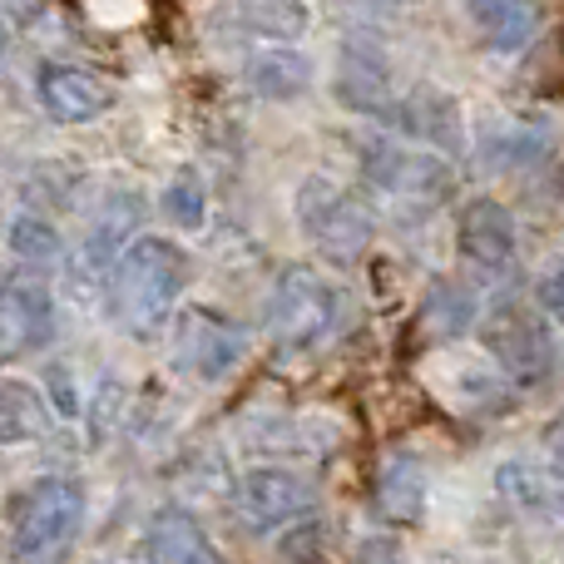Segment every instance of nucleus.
Segmentation results:
<instances>
[{
	"instance_id": "nucleus-21",
	"label": "nucleus",
	"mask_w": 564,
	"mask_h": 564,
	"mask_svg": "<svg viewBox=\"0 0 564 564\" xmlns=\"http://www.w3.org/2000/svg\"><path fill=\"white\" fill-rule=\"evenodd\" d=\"M243 20L263 35H297L307 25V6L302 0H243Z\"/></svg>"
},
{
	"instance_id": "nucleus-20",
	"label": "nucleus",
	"mask_w": 564,
	"mask_h": 564,
	"mask_svg": "<svg viewBox=\"0 0 564 564\" xmlns=\"http://www.w3.org/2000/svg\"><path fill=\"white\" fill-rule=\"evenodd\" d=\"M164 214L174 218V228H204V218H208V194H204V184H198L194 174H174L169 178V188H164Z\"/></svg>"
},
{
	"instance_id": "nucleus-2",
	"label": "nucleus",
	"mask_w": 564,
	"mask_h": 564,
	"mask_svg": "<svg viewBox=\"0 0 564 564\" xmlns=\"http://www.w3.org/2000/svg\"><path fill=\"white\" fill-rule=\"evenodd\" d=\"M347 317V292L317 268H282L268 288V337L282 357L317 351L327 337H337Z\"/></svg>"
},
{
	"instance_id": "nucleus-15",
	"label": "nucleus",
	"mask_w": 564,
	"mask_h": 564,
	"mask_svg": "<svg viewBox=\"0 0 564 564\" xmlns=\"http://www.w3.org/2000/svg\"><path fill=\"white\" fill-rule=\"evenodd\" d=\"M312 85V59L297 55L292 45H268L253 50L248 59V89L263 99H297Z\"/></svg>"
},
{
	"instance_id": "nucleus-22",
	"label": "nucleus",
	"mask_w": 564,
	"mask_h": 564,
	"mask_svg": "<svg viewBox=\"0 0 564 564\" xmlns=\"http://www.w3.org/2000/svg\"><path fill=\"white\" fill-rule=\"evenodd\" d=\"M500 486H506V490H516L520 510H550V506H555V496H550V490H545V486H540V480H535V470H530V480H520L516 460H510V466L500 470Z\"/></svg>"
},
{
	"instance_id": "nucleus-11",
	"label": "nucleus",
	"mask_w": 564,
	"mask_h": 564,
	"mask_svg": "<svg viewBox=\"0 0 564 564\" xmlns=\"http://www.w3.org/2000/svg\"><path fill=\"white\" fill-rule=\"evenodd\" d=\"M55 337V297L40 282H6L0 288V361L50 347Z\"/></svg>"
},
{
	"instance_id": "nucleus-19",
	"label": "nucleus",
	"mask_w": 564,
	"mask_h": 564,
	"mask_svg": "<svg viewBox=\"0 0 564 564\" xmlns=\"http://www.w3.org/2000/svg\"><path fill=\"white\" fill-rule=\"evenodd\" d=\"M470 312H476V297H470L460 282H441V288L426 297V307H421V322L446 341V337H460V332L470 327Z\"/></svg>"
},
{
	"instance_id": "nucleus-3",
	"label": "nucleus",
	"mask_w": 564,
	"mask_h": 564,
	"mask_svg": "<svg viewBox=\"0 0 564 564\" xmlns=\"http://www.w3.org/2000/svg\"><path fill=\"white\" fill-rule=\"evenodd\" d=\"M85 525V490L69 476H45L15 500L10 516V560L15 564H55L75 545Z\"/></svg>"
},
{
	"instance_id": "nucleus-24",
	"label": "nucleus",
	"mask_w": 564,
	"mask_h": 564,
	"mask_svg": "<svg viewBox=\"0 0 564 564\" xmlns=\"http://www.w3.org/2000/svg\"><path fill=\"white\" fill-rule=\"evenodd\" d=\"M361 564H397V545H391V540H367Z\"/></svg>"
},
{
	"instance_id": "nucleus-5",
	"label": "nucleus",
	"mask_w": 564,
	"mask_h": 564,
	"mask_svg": "<svg viewBox=\"0 0 564 564\" xmlns=\"http://www.w3.org/2000/svg\"><path fill=\"white\" fill-rule=\"evenodd\" d=\"M357 159L367 188H377L387 204L411 208V214L436 208L451 188V164L441 154H431V149H411L397 144V139H367L357 149Z\"/></svg>"
},
{
	"instance_id": "nucleus-13",
	"label": "nucleus",
	"mask_w": 564,
	"mask_h": 564,
	"mask_svg": "<svg viewBox=\"0 0 564 564\" xmlns=\"http://www.w3.org/2000/svg\"><path fill=\"white\" fill-rule=\"evenodd\" d=\"M337 99L357 115H381L391 105V75H387V59L377 55L371 45L351 40L341 50V69H337Z\"/></svg>"
},
{
	"instance_id": "nucleus-18",
	"label": "nucleus",
	"mask_w": 564,
	"mask_h": 564,
	"mask_svg": "<svg viewBox=\"0 0 564 564\" xmlns=\"http://www.w3.org/2000/svg\"><path fill=\"white\" fill-rule=\"evenodd\" d=\"M6 243H10V253H15V263L50 268L59 258V228L40 214H20V218H10Z\"/></svg>"
},
{
	"instance_id": "nucleus-16",
	"label": "nucleus",
	"mask_w": 564,
	"mask_h": 564,
	"mask_svg": "<svg viewBox=\"0 0 564 564\" xmlns=\"http://www.w3.org/2000/svg\"><path fill=\"white\" fill-rule=\"evenodd\" d=\"M204 550V530H198V520L188 516V510H159L154 520H149L144 530V555L149 564H188Z\"/></svg>"
},
{
	"instance_id": "nucleus-9",
	"label": "nucleus",
	"mask_w": 564,
	"mask_h": 564,
	"mask_svg": "<svg viewBox=\"0 0 564 564\" xmlns=\"http://www.w3.org/2000/svg\"><path fill=\"white\" fill-rule=\"evenodd\" d=\"M35 95H40V109H45L55 124H89V119L109 115L119 99L105 75L79 69V65H45Z\"/></svg>"
},
{
	"instance_id": "nucleus-27",
	"label": "nucleus",
	"mask_w": 564,
	"mask_h": 564,
	"mask_svg": "<svg viewBox=\"0 0 564 564\" xmlns=\"http://www.w3.org/2000/svg\"><path fill=\"white\" fill-rule=\"evenodd\" d=\"M6 45H10V30H6V25H0V55H6Z\"/></svg>"
},
{
	"instance_id": "nucleus-1",
	"label": "nucleus",
	"mask_w": 564,
	"mask_h": 564,
	"mask_svg": "<svg viewBox=\"0 0 564 564\" xmlns=\"http://www.w3.org/2000/svg\"><path fill=\"white\" fill-rule=\"evenodd\" d=\"M188 288V253L174 238H129L119 248L115 268H109V312L124 332L134 337H154L169 317H174L178 297Z\"/></svg>"
},
{
	"instance_id": "nucleus-7",
	"label": "nucleus",
	"mask_w": 564,
	"mask_h": 564,
	"mask_svg": "<svg viewBox=\"0 0 564 564\" xmlns=\"http://www.w3.org/2000/svg\"><path fill=\"white\" fill-rule=\"evenodd\" d=\"M248 327L214 307H184L174 317V361L198 381H224L243 361Z\"/></svg>"
},
{
	"instance_id": "nucleus-17",
	"label": "nucleus",
	"mask_w": 564,
	"mask_h": 564,
	"mask_svg": "<svg viewBox=\"0 0 564 564\" xmlns=\"http://www.w3.org/2000/svg\"><path fill=\"white\" fill-rule=\"evenodd\" d=\"M50 426L45 401L30 381H0V446H25L40 441Z\"/></svg>"
},
{
	"instance_id": "nucleus-6",
	"label": "nucleus",
	"mask_w": 564,
	"mask_h": 564,
	"mask_svg": "<svg viewBox=\"0 0 564 564\" xmlns=\"http://www.w3.org/2000/svg\"><path fill=\"white\" fill-rule=\"evenodd\" d=\"M480 337H486L490 357H496L516 381H525V387L545 377L550 357H555V341H550V332H545V317L520 297H500L496 307H490V317L480 322Z\"/></svg>"
},
{
	"instance_id": "nucleus-23",
	"label": "nucleus",
	"mask_w": 564,
	"mask_h": 564,
	"mask_svg": "<svg viewBox=\"0 0 564 564\" xmlns=\"http://www.w3.org/2000/svg\"><path fill=\"white\" fill-rule=\"evenodd\" d=\"M535 292H540V312H545V317L555 322L560 312H564V278H560V273H545Z\"/></svg>"
},
{
	"instance_id": "nucleus-8",
	"label": "nucleus",
	"mask_w": 564,
	"mask_h": 564,
	"mask_svg": "<svg viewBox=\"0 0 564 564\" xmlns=\"http://www.w3.org/2000/svg\"><path fill=\"white\" fill-rule=\"evenodd\" d=\"M234 500H238L243 525L258 530V535L302 525V520H312V510H317V490H312V480L292 476V470H248V476L238 480Z\"/></svg>"
},
{
	"instance_id": "nucleus-4",
	"label": "nucleus",
	"mask_w": 564,
	"mask_h": 564,
	"mask_svg": "<svg viewBox=\"0 0 564 564\" xmlns=\"http://www.w3.org/2000/svg\"><path fill=\"white\" fill-rule=\"evenodd\" d=\"M297 218L302 234L317 243V253H327L332 263H357L377 238V214L357 188L337 184L327 174H312L297 188Z\"/></svg>"
},
{
	"instance_id": "nucleus-14",
	"label": "nucleus",
	"mask_w": 564,
	"mask_h": 564,
	"mask_svg": "<svg viewBox=\"0 0 564 564\" xmlns=\"http://www.w3.org/2000/svg\"><path fill=\"white\" fill-rule=\"evenodd\" d=\"M377 516L391 525H416L426 516V470L411 456H391L377 476Z\"/></svg>"
},
{
	"instance_id": "nucleus-26",
	"label": "nucleus",
	"mask_w": 564,
	"mask_h": 564,
	"mask_svg": "<svg viewBox=\"0 0 564 564\" xmlns=\"http://www.w3.org/2000/svg\"><path fill=\"white\" fill-rule=\"evenodd\" d=\"M188 564H228V560H224V555H214V550H208V545H204V550H198V555H194V560H188Z\"/></svg>"
},
{
	"instance_id": "nucleus-25",
	"label": "nucleus",
	"mask_w": 564,
	"mask_h": 564,
	"mask_svg": "<svg viewBox=\"0 0 564 564\" xmlns=\"http://www.w3.org/2000/svg\"><path fill=\"white\" fill-rule=\"evenodd\" d=\"M10 6H15V15H40V10H45V0H10Z\"/></svg>"
},
{
	"instance_id": "nucleus-10",
	"label": "nucleus",
	"mask_w": 564,
	"mask_h": 564,
	"mask_svg": "<svg viewBox=\"0 0 564 564\" xmlns=\"http://www.w3.org/2000/svg\"><path fill=\"white\" fill-rule=\"evenodd\" d=\"M516 218L500 198H470L456 218V248L480 273H506L516 263Z\"/></svg>"
},
{
	"instance_id": "nucleus-12",
	"label": "nucleus",
	"mask_w": 564,
	"mask_h": 564,
	"mask_svg": "<svg viewBox=\"0 0 564 564\" xmlns=\"http://www.w3.org/2000/svg\"><path fill=\"white\" fill-rule=\"evenodd\" d=\"M466 10L480 25L486 45L506 50V55L525 50L540 35V25H545V6L540 0H466Z\"/></svg>"
}]
</instances>
